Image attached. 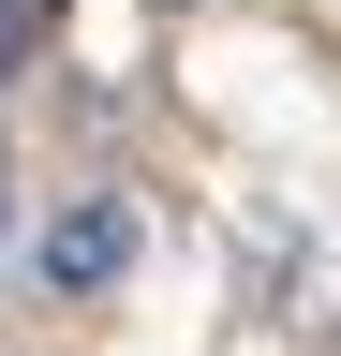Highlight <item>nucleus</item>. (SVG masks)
<instances>
[{"mask_svg": "<svg viewBox=\"0 0 341 356\" xmlns=\"http://www.w3.org/2000/svg\"><path fill=\"white\" fill-rule=\"evenodd\" d=\"M30 44H45V0H0V74H15Z\"/></svg>", "mask_w": 341, "mask_h": 356, "instance_id": "obj_2", "label": "nucleus"}, {"mask_svg": "<svg viewBox=\"0 0 341 356\" xmlns=\"http://www.w3.org/2000/svg\"><path fill=\"white\" fill-rule=\"evenodd\" d=\"M119 267H134V208H119V193H74V208L45 222V282H60V297H104Z\"/></svg>", "mask_w": 341, "mask_h": 356, "instance_id": "obj_1", "label": "nucleus"}]
</instances>
